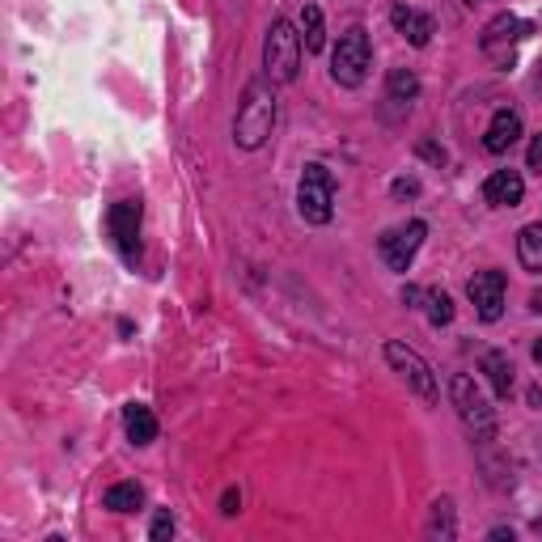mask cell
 Masks as SVG:
<instances>
[{
  "label": "cell",
  "instance_id": "1",
  "mask_svg": "<svg viewBox=\"0 0 542 542\" xmlns=\"http://www.w3.org/2000/svg\"><path fill=\"white\" fill-rule=\"evenodd\" d=\"M271 128H276V98H271V85L250 81L242 94V106H238V119H233V140H238V149H263Z\"/></svg>",
  "mask_w": 542,
  "mask_h": 542
},
{
  "label": "cell",
  "instance_id": "2",
  "mask_svg": "<svg viewBox=\"0 0 542 542\" xmlns=\"http://www.w3.org/2000/svg\"><path fill=\"white\" fill-rule=\"evenodd\" d=\"M301 34L284 22V17H276L267 30V43H263V72L271 85H293L297 72H301Z\"/></svg>",
  "mask_w": 542,
  "mask_h": 542
},
{
  "label": "cell",
  "instance_id": "3",
  "mask_svg": "<svg viewBox=\"0 0 542 542\" xmlns=\"http://www.w3.org/2000/svg\"><path fill=\"white\" fill-rule=\"evenodd\" d=\"M449 399H454L458 420L466 424V432H471L475 441H492L496 437V411L487 407L483 390L475 386V377L454 373V382H449Z\"/></svg>",
  "mask_w": 542,
  "mask_h": 542
},
{
  "label": "cell",
  "instance_id": "4",
  "mask_svg": "<svg viewBox=\"0 0 542 542\" xmlns=\"http://www.w3.org/2000/svg\"><path fill=\"white\" fill-rule=\"evenodd\" d=\"M297 212L305 216L310 225H327L331 212H335V174L327 166H305L301 170V183H297Z\"/></svg>",
  "mask_w": 542,
  "mask_h": 542
},
{
  "label": "cell",
  "instance_id": "5",
  "mask_svg": "<svg viewBox=\"0 0 542 542\" xmlns=\"http://www.w3.org/2000/svg\"><path fill=\"white\" fill-rule=\"evenodd\" d=\"M369 60H373L369 34L360 30V26L343 30V34H339L335 56H331V77H335V85H343V89L365 85V77H369Z\"/></svg>",
  "mask_w": 542,
  "mask_h": 542
},
{
  "label": "cell",
  "instance_id": "6",
  "mask_svg": "<svg viewBox=\"0 0 542 542\" xmlns=\"http://www.w3.org/2000/svg\"><path fill=\"white\" fill-rule=\"evenodd\" d=\"M526 34H530V22H521V17H513V13H500V17H492V22L483 26L479 47H483V56L492 60L496 68L509 72L513 60H517V47H521V39H526Z\"/></svg>",
  "mask_w": 542,
  "mask_h": 542
},
{
  "label": "cell",
  "instance_id": "7",
  "mask_svg": "<svg viewBox=\"0 0 542 542\" xmlns=\"http://www.w3.org/2000/svg\"><path fill=\"white\" fill-rule=\"evenodd\" d=\"M386 360H390L394 373H399L424 403H437V373H432V365H428L420 352L407 348V343H399V339H390L386 343Z\"/></svg>",
  "mask_w": 542,
  "mask_h": 542
},
{
  "label": "cell",
  "instance_id": "8",
  "mask_svg": "<svg viewBox=\"0 0 542 542\" xmlns=\"http://www.w3.org/2000/svg\"><path fill=\"white\" fill-rule=\"evenodd\" d=\"M424 238H428V225L424 221H407V225L386 229L382 238H377V250H382V259H386L390 271H407L411 259H415V250L424 246Z\"/></svg>",
  "mask_w": 542,
  "mask_h": 542
},
{
  "label": "cell",
  "instance_id": "9",
  "mask_svg": "<svg viewBox=\"0 0 542 542\" xmlns=\"http://www.w3.org/2000/svg\"><path fill=\"white\" fill-rule=\"evenodd\" d=\"M106 225H111L119 255L128 263H140V200H119L106 216Z\"/></svg>",
  "mask_w": 542,
  "mask_h": 542
},
{
  "label": "cell",
  "instance_id": "10",
  "mask_svg": "<svg viewBox=\"0 0 542 542\" xmlns=\"http://www.w3.org/2000/svg\"><path fill=\"white\" fill-rule=\"evenodd\" d=\"M466 293H471L483 322H496L504 314V271H475Z\"/></svg>",
  "mask_w": 542,
  "mask_h": 542
},
{
  "label": "cell",
  "instance_id": "11",
  "mask_svg": "<svg viewBox=\"0 0 542 542\" xmlns=\"http://www.w3.org/2000/svg\"><path fill=\"white\" fill-rule=\"evenodd\" d=\"M390 22H394V30H399L411 47H428L432 34H437V22H432L428 13L407 9V5H394V9H390Z\"/></svg>",
  "mask_w": 542,
  "mask_h": 542
},
{
  "label": "cell",
  "instance_id": "12",
  "mask_svg": "<svg viewBox=\"0 0 542 542\" xmlns=\"http://www.w3.org/2000/svg\"><path fill=\"white\" fill-rule=\"evenodd\" d=\"M521 195H526V183H521V174H517V170H496V174H487L483 200L492 204V208H517V204H521Z\"/></svg>",
  "mask_w": 542,
  "mask_h": 542
},
{
  "label": "cell",
  "instance_id": "13",
  "mask_svg": "<svg viewBox=\"0 0 542 542\" xmlns=\"http://www.w3.org/2000/svg\"><path fill=\"white\" fill-rule=\"evenodd\" d=\"M521 136V115L517 111H496L492 123H487V132H483V149L487 153H509L513 144Z\"/></svg>",
  "mask_w": 542,
  "mask_h": 542
},
{
  "label": "cell",
  "instance_id": "14",
  "mask_svg": "<svg viewBox=\"0 0 542 542\" xmlns=\"http://www.w3.org/2000/svg\"><path fill=\"white\" fill-rule=\"evenodd\" d=\"M123 428H128L132 445H153L157 441V420H153V411L144 403H132L128 411H123Z\"/></svg>",
  "mask_w": 542,
  "mask_h": 542
},
{
  "label": "cell",
  "instance_id": "15",
  "mask_svg": "<svg viewBox=\"0 0 542 542\" xmlns=\"http://www.w3.org/2000/svg\"><path fill=\"white\" fill-rule=\"evenodd\" d=\"M483 373H487V382H492L496 399H509L513 394V360L504 352H487L483 356Z\"/></svg>",
  "mask_w": 542,
  "mask_h": 542
},
{
  "label": "cell",
  "instance_id": "16",
  "mask_svg": "<svg viewBox=\"0 0 542 542\" xmlns=\"http://www.w3.org/2000/svg\"><path fill=\"white\" fill-rule=\"evenodd\" d=\"M517 259L526 271H542V225H526L517 233Z\"/></svg>",
  "mask_w": 542,
  "mask_h": 542
},
{
  "label": "cell",
  "instance_id": "17",
  "mask_svg": "<svg viewBox=\"0 0 542 542\" xmlns=\"http://www.w3.org/2000/svg\"><path fill=\"white\" fill-rule=\"evenodd\" d=\"M102 504L111 513H136L140 504H144V492H140V483H115V487H106Z\"/></svg>",
  "mask_w": 542,
  "mask_h": 542
},
{
  "label": "cell",
  "instance_id": "18",
  "mask_svg": "<svg viewBox=\"0 0 542 542\" xmlns=\"http://www.w3.org/2000/svg\"><path fill=\"white\" fill-rule=\"evenodd\" d=\"M301 43H305V51H322V47H327V22H322V9L318 5H305L301 9Z\"/></svg>",
  "mask_w": 542,
  "mask_h": 542
},
{
  "label": "cell",
  "instance_id": "19",
  "mask_svg": "<svg viewBox=\"0 0 542 542\" xmlns=\"http://www.w3.org/2000/svg\"><path fill=\"white\" fill-rule=\"evenodd\" d=\"M386 98L399 102V106H411L415 98H420V77H415V72H407V68H394L390 81H386Z\"/></svg>",
  "mask_w": 542,
  "mask_h": 542
},
{
  "label": "cell",
  "instance_id": "20",
  "mask_svg": "<svg viewBox=\"0 0 542 542\" xmlns=\"http://www.w3.org/2000/svg\"><path fill=\"white\" fill-rule=\"evenodd\" d=\"M428 322H432V327L454 322V297L441 293V288H432V293H428Z\"/></svg>",
  "mask_w": 542,
  "mask_h": 542
},
{
  "label": "cell",
  "instance_id": "21",
  "mask_svg": "<svg viewBox=\"0 0 542 542\" xmlns=\"http://www.w3.org/2000/svg\"><path fill=\"white\" fill-rule=\"evenodd\" d=\"M428 534L454 538V513H449V500H437V504H432V521H428Z\"/></svg>",
  "mask_w": 542,
  "mask_h": 542
},
{
  "label": "cell",
  "instance_id": "22",
  "mask_svg": "<svg viewBox=\"0 0 542 542\" xmlns=\"http://www.w3.org/2000/svg\"><path fill=\"white\" fill-rule=\"evenodd\" d=\"M170 534H174V517H170V509H161L149 526V538H170Z\"/></svg>",
  "mask_w": 542,
  "mask_h": 542
},
{
  "label": "cell",
  "instance_id": "23",
  "mask_svg": "<svg viewBox=\"0 0 542 542\" xmlns=\"http://www.w3.org/2000/svg\"><path fill=\"white\" fill-rule=\"evenodd\" d=\"M394 195H399V200H411V195H420V178H399V183H394Z\"/></svg>",
  "mask_w": 542,
  "mask_h": 542
},
{
  "label": "cell",
  "instance_id": "24",
  "mask_svg": "<svg viewBox=\"0 0 542 542\" xmlns=\"http://www.w3.org/2000/svg\"><path fill=\"white\" fill-rule=\"evenodd\" d=\"M526 157H530V170H534V174H542V132L530 140V153H526Z\"/></svg>",
  "mask_w": 542,
  "mask_h": 542
},
{
  "label": "cell",
  "instance_id": "25",
  "mask_svg": "<svg viewBox=\"0 0 542 542\" xmlns=\"http://www.w3.org/2000/svg\"><path fill=\"white\" fill-rule=\"evenodd\" d=\"M238 500H242L238 492H225V500H221V513H229V517H233V513H238Z\"/></svg>",
  "mask_w": 542,
  "mask_h": 542
},
{
  "label": "cell",
  "instance_id": "26",
  "mask_svg": "<svg viewBox=\"0 0 542 542\" xmlns=\"http://www.w3.org/2000/svg\"><path fill=\"white\" fill-rule=\"evenodd\" d=\"M420 297H424V293H420V288H415V284H407V288H403V305H415Z\"/></svg>",
  "mask_w": 542,
  "mask_h": 542
},
{
  "label": "cell",
  "instance_id": "27",
  "mask_svg": "<svg viewBox=\"0 0 542 542\" xmlns=\"http://www.w3.org/2000/svg\"><path fill=\"white\" fill-rule=\"evenodd\" d=\"M420 153H424V157H432V161H445V149H437V144H424Z\"/></svg>",
  "mask_w": 542,
  "mask_h": 542
},
{
  "label": "cell",
  "instance_id": "28",
  "mask_svg": "<svg viewBox=\"0 0 542 542\" xmlns=\"http://www.w3.org/2000/svg\"><path fill=\"white\" fill-rule=\"evenodd\" d=\"M534 360H538V365H542V339L534 343Z\"/></svg>",
  "mask_w": 542,
  "mask_h": 542
},
{
  "label": "cell",
  "instance_id": "29",
  "mask_svg": "<svg viewBox=\"0 0 542 542\" xmlns=\"http://www.w3.org/2000/svg\"><path fill=\"white\" fill-rule=\"evenodd\" d=\"M466 5H479V0H466Z\"/></svg>",
  "mask_w": 542,
  "mask_h": 542
}]
</instances>
